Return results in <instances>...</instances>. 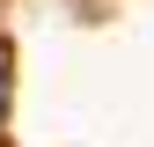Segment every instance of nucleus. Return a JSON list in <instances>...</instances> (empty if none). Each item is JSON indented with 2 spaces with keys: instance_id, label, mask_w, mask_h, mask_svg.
<instances>
[{
  "instance_id": "1",
  "label": "nucleus",
  "mask_w": 154,
  "mask_h": 147,
  "mask_svg": "<svg viewBox=\"0 0 154 147\" xmlns=\"http://www.w3.org/2000/svg\"><path fill=\"white\" fill-rule=\"evenodd\" d=\"M0 118H8V52H0Z\"/></svg>"
}]
</instances>
